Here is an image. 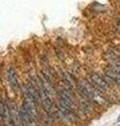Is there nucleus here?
<instances>
[{
	"label": "nucleus",
	"instance_id": "6e6552de",
	"mask_svg": "<svg viewBox=\"0 0 120 126\" xmlns=\"http://www.w3.org/2000/svg\"><path fill=\"white\" fill-rule=\"evenodd\" d=\"M119 49H120V45H119Z\"/></svg>",
	"mask_w": 120,
	"mask_h": 126
},
{
	"label": "nucleus",
	"instance_id": "423d86ee",
	"mask_svg": "<svg viewBox=\"0 0 120 126\" xmlns=\"http://www.w3.org/2000/svg\"><path fill=\"white\" fill-rule=\"evenodd\" d=\"M104 74L106 75L107 77H110L112 80H113L114 84L120 89V74L116 73L114 69H112L110 67V66H107V67L104 68Z\"/></svg>",
	"mask_w": 120,
	"mask_h": 126
},
{
	"label": "nucleus",
	"instance_id": "0eeeda50",
	"mask_svg": "<svg viewBox=\"0 0 120 126\" xmlns=\"http://www.w3.org/2000/svg\"><path fill=\"white\" fill-rule=\"evenodd\" d=\"M118 122H120V116L118 117Z\"/></svg>",
	"mask_w": 120,
	"mask_h": 126
},
{
	"label": "nucleus",
	"instance_id": "7ed1b4c3",
	"mask_svg": "<svg viewBox=\"0 0 120 126\" xmlns=\"http://www.w3.org/2000/svg\"><path fill=\"white\" fill-rule=\"evenodd\" d=\"M5 77H6L7 84H9L11 89L15 94H18L20 90H22V87L20 86V83H19L18 74L16 72V68L14 66H7V68L5 70Z\"/></svg>",
	"mask_w": 120,
	"mask_h": 126
},
{
	"label": "nucleus",
	"instance_id": "39448f33",
	"mask_svg": "<svg viewBox=\"0 0 120 126\" xmlns=\"http://www.w3.org/2000/svg\"><path fill=\"white\" fill-rule=\"evenodd\" d=\"M59 75H60V79H61V81L63 83V86H64L65 88H67L73 94H75V92H77V89H76V84H74V82L72 80V78L69 74L61 70V72L59 73Z\"/></svg>",
	"mask_w": 120,
	"mask_h": 126
},
{
	"label": "nucleus",
	"instance_id": "f03ea898",
	"mask_svg": "<svg viewBox=\"0 0 120 126\" xmlns=\"http://www.w3.org/2000/svg\"><path fill=\"white\" fill-rule=\"evenodd\" d=\"M86 80L89 81L93 86H95L98 90H100V92L104 94V96H105V94L109 92L110 85L105 81V79L103 78L102 75H99L97 73H92V74H90L89 76H87Z\"/></svg>",
	"mask_w": 120,
	"mask_h": 126
},
{
	"label": "nucleus",
	"instance_id": "f257e3e1",
	"mask_svg": "<svg viewBox=\"0 0 120 126\" xmlns=\"http://www.w3.org/2000/svg\"><path fill=\"white\" fill-rule=\"evenodd\" d=\"M76 89L77 93L79 94L80 97L85 98L89 101H91L94 105L101 106V105H106L107 100L105 99V96L103 94L100 90L93 86L89 81L86 80H78L76 82Z\"/></svg>",
	"mask_w": 120,
	"mask_h": 126
},
{
	"label": "nucleus",
	"instance_id": "20e7f679",
	"mask_svg": "<svg viewBox=\"0 0 120 126\" xmlns=\"http://www.w3.org/2000/svg\"><path fill=\"white\" fill-rule=\"evenodd\" d=\"M1 122H2V126H11L10 101H7L4 97L1 100Z\"/></svg>",
	"mask_w": 120,
	"mask_h": 126
}]
</instances>
